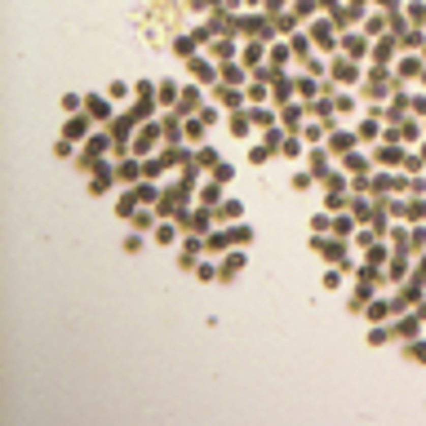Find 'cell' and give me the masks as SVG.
I'll return each instance as SVG.
<instances>
[{
  "instance_id": "obj_1",
  "label": "cell",
  "mask_w": 426,
  "mask_h": 426,
  "mask_svg": "<svg viewBox=\"0 0 426 426\" xmlns=\"http://www.w3.org/2000/svg\"><path fill=\"white\" fill-rule=\"evenodd\" d=\"M84 111L94 115V120H107V115H111V107H107V98H98V94H94V98H84Z\"/></svg>"
},
{
  "instance_id": "obj_2",
  "label": "cell",
  "mask_w": 426,
  "mask_h": 426,
  "mask_svg": "<svg viewBox=\"0 0 426 426\" xmlns=\"http://www.w3.org/2000/svg\"><path fill=\"white\" fill-rule=\"evenodd\" d=\"M107 187H111V169H98V173H94V182H89V191H94V196H102Z\"/></svg>"
},
{
  "instance_id": "obj_3",
  "label": "cell",
  "mask_w": 426,
  "mask_h": 426,
  "mask_svg": "<svg viewBox=\"0 0 426 426\" xmlns=\"http://www.w3.org/2000/svg\"><path fill=\"white\" fill-rule=\"evenodd\" d=\"M218 218H222V222H231V218H240V204H222V209H218Z\"/></svg>"
},
{
  "instance_id": "obj_4",
  "label": "cell",
  "mask_w": 426,
  "mask_h": 426,
  "mask_svg": "<svg viewBox=\"0 0 426 426\" xmlns=\"http://www.w3.org/2000/svg\"><path fill=\"white\" fill-rule=\"evenodd\" d=\"M84 133V120H76V115H71V125H67V138H80Z\"/></svg>"
},
{
  "instance_id": "obj_5",
  "label": "cell",
  "mask_w": 426,
  "mask_h": 426,
  "mask_svg": "<svg viewBox=\"0 0 426 426\" xmlns=\"http://www.w3.org/2000/svg\"><path fill=\"white\" fill-rule=\"evenodd\" d=\"M63 111H67V115H76V111H80V98H71V94H67V98H63Z\"/></svg>"
}]
</instances>
